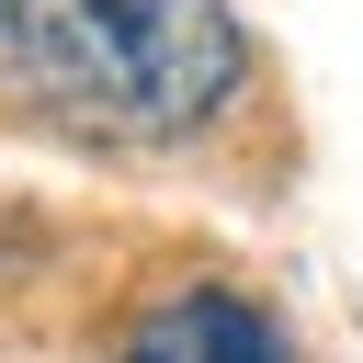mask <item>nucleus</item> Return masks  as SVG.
Masks as SVG:
<instances>
[{"label":"nucleus","mask_w":363,"mask_h":363,"mask_svg":"<svg viewBox=\"0 0 363 363\" xmlns=\"http://www.w3.org/2000/svg\"><path fill=\"white\" fill-rule=\"evenodd\" d=\"M250 34L227 0H0V102L102 147L193 136L238 102Z\"/></svg>","instance_id":"nucleus-1"},{"label":"nucleus","mask_w":363,"mask_h":363,"mask_svg":"<svg viewBox=\"0 0 363 363\" xmlns=\"http://www.w3.org/2000/svg\"><path fill=\"white\" fill-rule=\"evenodd\" d=\"M125 363H295V352L238 284H182L125 329Z\"/></svg>","instance_id":"nucleus-2"}]
</instances>
